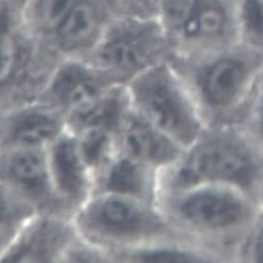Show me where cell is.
<instances>
[{"label":"cell","instance_id":"1","mask_svg":"<svg viewBox=\"0 0 263 263\" xmlns=\"http://www.w3.org/2000/svg\"><path fill=\"white\" fill-rule=\"evenodd\" d=\"M157 206L174 231L234 263V253L260 214L255 196L238 187L201 184L159 193Z\"/></svg>","mask_w":263,"mask_h":263},{"label":"cell","instance_id":"2","mask_svg":"<svg viewBox=\"0 0 263 263\" xmlns=\"http://www.w3.org/2000/svg\"><path fill=\"white\" fill-rule=\"evenodd\" d=\"M170 62L207 126L234 124L263 72V52L240 42L200 54L173 55Z\"/></svg>","mask_w":263,"mask_h":263},{"label":"cell","instance_id":"3","mask_svg":"<svg viewBox=\"0 0 263 263\" xmlns=\"http://www.w3.org/2000/svg\"><path fill=\"white\" fill-rule=\"evenodd\" d=\"M263 154L233 124L208 126L160 173V192L201 184H221L255 196Z\"/></svg>","mask_w":263,"mask_h":263},{"label":"cell","instance_id":"4","mask_svg":"<svg viewBox=\"0 0 263 263\" xmlns=\"http://www.w3.org/2000/svg\"><path fill=\"white\" fill-rule=\"evenodd\" d=\"M80 236L114 256L178 235L156 204L113 193L94 192L74 212Z\"/></svg>","mask_w":263,"mask_h":263},{"label":"cell","instance_id":"5","mask_svg":"<svg viewBox=\"0 0 263 263\" xmlns=\"http://www.w3.org/2000/svg\"><path fill=\"white\" fill-rule=\"evenodd\" d=\"M125 87L130 108L182 148L208 127L170 59L143 71Z\"/></svg>","mask_w":263,"mask_h":263},{"label":"cell","instance_id":"6","mask_svg":"<svg viewBox=\"0 0 263 263\" xmlns=\"http://www.w3.org/2000/svg\"><path fill=\"white\" fill-rule=\"evenodd\" d=\"M172 48L155 15L136 14L113 19L86 57L120 85L166 61Z\"/></svg>","mask_w":263,"mask_h":263},{"label":"cell","instance_id":"7","mask_svg":"<svg viewBox=\"0 0 263 263\" xmlns=\"http://www.w3.org/2000/svg\"><path fill=\"white\" fill-rule=\"evenodd\" d=\"M58 61L25 18L0 6V114L37 100Z\"/></svg>","mask_w":263,"mask_h":263},{"label":"cell","instance_id":"8","mask_svg":"<svg viewBox=\"0 0 263 263\" xmlns=\"http://www.w3.org/2000/svg\"><path fill=\"white\" fill-rule=\"evenodd\" d=\"M238 0H160L159 19L172 55L200 54L238 41Z\"/></svg>","mask_w":263,"mask_h":263},{"label":"cell","instance_id":"9","mask_svg":"<svg viewBox=\"0 0 263 263\" xmlns=\"http://www.w3.org/2000/svg\"><path fill=\"white\" fill-rule=\"evenodd\" d=\"M118 85L86 58H63L55 64L37 101L66 118L76 109Z\"/></svg>","mask_w":263,"mask_h":263},{"label":"cell","instance_id":"10","mask_svg":"<svg viewBox=\"0 0 263 263\" xmlns=\"http://www.w3.org/2000/svg\"><path fill=\"white\" fill-rule=\"evenodd\" d=\"M0 182L37 212L71 216L65 210L54 191L46 149L0 151Z\"/></svg>","mask_w":263,"mask_h":263},{"label":"cell","instance_id":"11","mask_svg":"<svg viewBox=\"0 0 263 263\" xmlns=\"http://www.w3.org/2000/svg\"><path fill=\"white\" fill-rule=\"evenodd\" d=\"M77 237L72 216L36 212L24 223L3 262H63Z\"/></svg>","mask_w":263,"mask_h":263},{"label":"cell","instance_id":"12","mask_svg":"<svg viewBox=\"0 0 263 263\" xmlns=\"http://www.w3.org/2000/svg\"><path fill=\"white\" fill-rule=\"evenodd\" d=\"M67 128L60 112L35 100L0 114V151L46 149Z\"/></svg>","mask_w":263,"mask_h":263},{"label":"cell","instance_id":"13","mask_svg":"<svg viewBox=\"0 0 263 263\" xmlns=\"http://www.w3.org/2000/svg\"><path fill=\"white\" fill-rule=\"evenodd\" d=\"M48 167L57 196L71 216L93 193V176L73 133L66 128L47 148Z\"/></svg>","mask_w":263,"mask_h":263},{"label":"cell","instance_id":"14","mask_svg":"<svg viewBox=\"0 0 263 263\" xmlns=\"http://www.w3.org/2000/svg\"><path fill=\"white\" fill-rule=\"evenodd\" d=\"M118 151L163 172L184 148L130 108L117 133Z\"/></svg>","mask_w":263,"mask_h":263},{"label":"cell","instance_id":"15","mask_svg":"<svg viewBox=\"0 0 263 263\" xmlns=\"http://www.w3.org/2000/svg\"><path fill=\"white\" fill-rule=\"evenodd\" d=\"M160 172L119 151L93 180V193L133 197L157 205Z\"/></svg>","mask_w":263,"mask_h":263},{"label":"cell","instance_id":"16","mask_svg":"<svg viewBox=\"0 0 263 263\" xmlns=\"http://www.w3.org/2000/svg\"><path fill=\"white\" fill-rule=\"evenodd\" d=\"M109 22L104 20L93 5L78 0L48 40L46 48L58 60L86 58L102 37Z\"/></svg>","mask_w":263,"mask_h":263},{"label":"cell","instance_id":"17","mask_svg":"<svg viewBox=\"0 0 263 263\" xmlns=\"http://www.w3.org/2000/svg\"><path fill=\"white\" fill-rule=\"evenodd\" d=\"M129 110L126 87L118 85L68 114L66 125L72 133L88 128H101L117 135Z\"/></svg>","mask_w":263,"mask_h":263},{"label":"cell","instance_id":"18","mask_svg":"<svg viewBox=\"0 0 263 263\" xmlns=\"http://www.w3.org/2000/svg\"><path fill=\"white\" fill-rule=\"evenodd\" d=\"M114 262H214L216 258L194 242L181 236L153 241L119 253Z\"/></svg>","mask_w":263,"mask_h":263},{"label":"cell","instance_id":"19","mask_svg":"<svg viewBox=\"0 0 263 263\" xmlns=\"http://www.w3.org/2000/svg\"><path fill=\"white\" fill-rule=\"evenodd\" d=\"M37 211L0 182V262L11 249L24 223Z\"/></svg>","mask_w":263,"mask_h":263},{"label":"cell","instance_id":"20","mask_svg":"<svg viewBox=\"0 0 263 263\" xmlns=\"http://www.w3.org/2000/svg\"><path fill=\"white\" fill-rule=\"evenodd\" d=\"M73 134L94 180V177L116 155L118 151L117 135L113 132L101 128H88Z\"/></svg>","mask_w":263,"mask_h":263},{"label":"cell","instance_id":"21","mask_svg":"<svg viewBox=\"0 0 263 263\" xmlns=\"http://www.w3.org/2000/svg\"><path fill=\"white\" fill-rule=\"evenodd\" d=\"M233 125L263 154V72L256 82Z\"/></svg>","mask_w":263,"mask_h":263},{"label":"cell","instance_id":"22","mask_svg":"<svg viewBox=\"0 0 263 263\" xmlns=\"http://www.w3.org/2000/svg\"><path fill=\"white\" fill-rule=\"evenodd\" d=\"M238 41L263 52V0H238Z\"/></svg>","mask_w":263,"mask_h":263},{"label":"cell","instance_id":"23","mask_svg":"<svg viewBox=\"0 0 263 263\" xmlns=\"http://www.w3.org/2000/svg\"><path fill=\"white\" fill-rule=\"evenodd\" d=\"M236 262H263V213L261 210L258 218L235 250L234 263Z\"/></svg>","mask_w":263,"mask_h":263},{"label":"cell","instance_id":"24","mask_svg":"<svg viewBox=\"0 0 263 263\" xmlns=\"http://www.w3.org/2000/svg\"><path fill=\"white\" fill-rule=\"evenodd\" d=\"M63 262H112L108 252L79 235L65 256Z\"/></svg>","mask_w":263,"mask_h":263},{"label":"cell","instance_id":"25","mask_svg":"<svg viewBox=\"0 0 263 263\" xmlns=\"http://www.w3.org/2000/svg\"><path fill=\"white\" fill-rule=\"evenodd\" d=\"M255 199L258 203V206H259L261 212L263 213V167L261 170V174L259 176V180H258V183L256 186Z\"/></svg>","mask_w":263,"mask_h":263}]
</instances>
